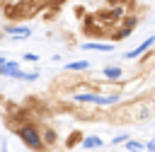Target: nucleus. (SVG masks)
Here are the masks:
<instances>
[{
    "label": "nucleus",
    "mask_w": 155,
    "mask_h": 152,
    "mask_svg": "<svg viewBox=\"0 0 155 152\" xmlns=\"http://www.w3.org/2000/svg\"><path fill=\"white\" fill-rule=\"evenodd\" d=\"M82 147H85V150H97V147H102V138L87 135V138H82Z\"/></svg>",
    "instance_id": "1a4fd4ad"
},
{
    "label": "nucleus",
    "mask_w": 155,
    "mask_h": 152,
    "mask_svg": "<svg viewBox=\"0 0 155 152\" xmlns=\"http://www.w3.org/2000/svg\"><path fill=\"white\" fill-rule=\"evenodd\" d=\"M145 152H155V140H150V142H145Z\"/></svg>",
    "instance_id": "dca6fc26"
},
{
    "label": "nucleus",
    "mask_w": 155,
    "mask_h": 152,
    "mask_svg": "<svg viewBox=\"0 0 155 152\" xmlns=\"http://www.w3.org/2000/svg\"><path fill=\"white\" fill-rule=\"evenodd\" d=\"M24 80L27 82H34V80H39V72H24Z\"/></svg>",
    "instance_id": "4468645a"
},
{
    "label": "nucleus",
    "mask_w": 155,
    "mask_h": 152,
    "mask_svg": "<svg viewBox=\"0 0 155 152\" xmlns=\"http://www.w3.org/2000/svg\"><path fill=\"white\" fill-rule=\"evenodd\" d=\"M5 34H7V36H12V39H29V36H31V27L12 24V27H7V29H5Z\"/></svg>",
    "instance_id": "39448f33"
},
{
    "label": "nucleus",
    "mask_w": 155,
    "mask_h": 152,
    "mask_svg": "<svg viewBox=\"0 0 155 152\" xmlns=\"http://www.w3.org/2000/svg\"><path fill=\"white\" fill-rule=\"evenodd\" d=\"M121 27H119V31H114V41H121V39H126V36H131V31L136 29V24H138V19L136 17H126V19H121L119 22Z\"/></svg>",
    "instance_id": "7ed1b4c3"
},
{
    "label": "nucleus",
    "mask_w": 155,
    "mask_h": 152,
    "mask_svg": "<svg viewBox=\"0 0 155 152\" xmlns=\"http://www.w3.org/2000/svg\"><path fill=\"white\" fill-rule=\"evenodd\" d=\"M0 75L2 77H15V80H24V70L19 68L17 60H5L0 65Z\"/></svg>",
    "instance_id": "f03ea898"
},
{
    "label": "nucleus",
    "mask_w": 155,
    "mask_h": 152,
    "mask_svg": "<svg viewBox=\"0 0 155 152\" xmlns=\"http://www.w3.org/2000/svg\"><path fill=\"white\" fill-rule=\"evenodd\" d=\"M2 63H5V58H2V55H0V65H2Z\"/></svg>",
    "instance_id": "f3484780"
},
{
    "label": "nucleus",
    "mask_w": 155,
    "mask_h": 152,
    "mask_svg": "<svg viewBox=\"0 0 155 152\" xmlns=\"http://www.w3.org/2000/svg\"><path fill=\"white\" fill-rule=\"evenodd\" d=\"M102 72H104L107 80H121V75H124V70H121L119 65H107Z\"/></svg>",
    "instance_id": "0eeeda50"
},
{
    "label": "nucleus",
    "mask_w": 155,
    "mask_h": 152,
    "mask_svg": "<svg viewBox=\"0 0 155 152\" xmlns=\"http://www.w3.org/2000/svg\"><path fill=\"white\" fill-rule=\"evenodd\" d=\"M126 140H128V135H116L111 142H114V145H119V142H126Z\"/></svg>",
    "instance_id": "2eb2a0df"
},
{
    "label": "nucleus",
    "mask_w": 155,
    "mask_h": 152,
    "mask_svg": "<svg viewBox=\"0 0 155 152\" xmlns=\"http://www.w3.org/2000/svg\"><path fill=\"white\" fill-rule=\"evenodd\" d=\"M82 51H99V53H111L114 51V43H99V41H85L80 43Z\"/></svg>",
    "instance_id": "423d86ee"
},
{
    "label": "nucleus",
    "mask_w": 155,
    "mask_h": 152,
    "mask_svg": "<svg viewBox=\"0 0 155 152\" xmlns=\"http://www.w3.org/2000/svg\"><path fill=\"white\" fill-rule=\"evenodd\" d=\"M17 138H19V140H22L29 150H44L41 133H39V128H36V125H31V123L19 125V128H17Z\"/></svg>",
    "instance_id": "f257e3e1"
},
{
    "label": "nucleus",
    "mask_w": 155,
    "mask_h": 152,
    "mask_svg": "<svg viewBox=\"0 0 155 152\" xmlns=\"http://www.w3.org/2000/svg\"><path fill=\"white\" fill-rule=\"evenodd\" d=\"M153 46H155V36H148V39H145L143 43H138V46H136L133 51H128V53H126L124 58H126V60H133V58H138V55H143L145 51H150Z\"/></svg>",
    "instance_id": "20e7f679"
},
{
    "label": "nucleus",
    "mask_w": 155,
    "mask_h": 152,
    "mask_svg": "<svg viewBox=\"0 0 155 152\" xmlns=\"http://www.w3.org/2000/svg\"><path fill=\"white\" fill-rule=\"evenodd\" d=\"M22 60H29V63H36V60H39V55H36V53H24V55H22Z\"/></svg>",
    "instance_id": "ddd939ff"
},
{
    "label": "nucleus",
    "mask_w": 155,
    "mask_h": 152,
    "mask_svg": "<svg viewBox=\"0 0 155 152\" xmlns=\"http://www.w3.org/2000/svg\"><path fill=\"white\" fill-rule=\"evenodd\" d=\"M94 97H97L94 92H78L73 99H75L78 104H94Z\"/></svg>",
    "instance_id": "9d476101"
},
{
    "label": "nucleus",
    "mask_w": 155,
    "mask_h": 152,
    "mask_svg": "<svg viewBox=\"0 0 155 152\" xmlns=\"http://www.w3.org/2000/svg\"><path fill=\"white\" fill-rule=\"evenodd\" d=\"M65 70H70V72L90 70V60H73V63H65Z\"/></svg>",
    "instance_id": "6e6552de"
},
{
    "label": "nucleus",
    "mask_w": 155,
    "mask_h": 152,
    "mask_svg": "<svg viewBox=\"0 0 155 152\" xmlns=\"http://www.w3.org/2000/svg\"><path fill=\"white\" fill-rule=\"evenodd\" d=\"M41 140H44V145H53L56 142V133L53 130H44L41 133Z\"/></svg>",
    "instance_id": "f8f14e48"
},
{
    "label": "nucleus",
    "mask_w": 155,
    "mask_h": 152,
    "mask_svg": "<svg viewBox=\"0 0 155 152\" xmlns=\"http://www.w3.org/2000/svg\"><path fill=\"white\" fill-rule=\"evenodd\" d=\"M126 150H128V152H143L145 145L138 142V140H126Z\"/></svg>",
    "instance_id": "9b49d317"
}]
</instances>
